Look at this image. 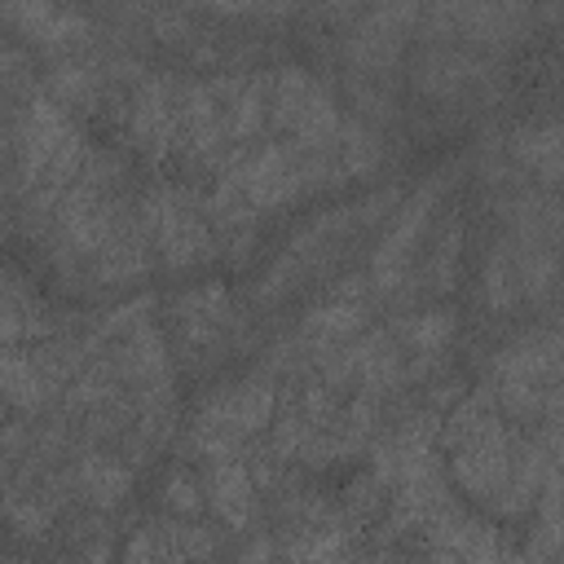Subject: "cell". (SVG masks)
Instances as JSON below:
<instances>
[{
  "instance_id": "2",
  "label": "cell",
  "mask_w": 564,
  "mask_h": 564,
  "mask_svg": "<svg viewBox=\"0 0 564 564\" xmlns=\"http://www.w3.org/2000/svg\"><path fill=\"white\" fill-rule=\"evenodd\" d=\"M516 159L538 167L542 176H564V123L555 128H533L516 141Z\"/></svg>"
},
{
  "instance_id": "6",
  "label": "cell",
  "mask_w": 564,
  "mask_h": 564,
  "mask_svg": "<svg viewBox=\"0 0 564 564\" xmlns=\"http://www.w3.org/2000/svg\"><path fill=\"white\" fill-rule=\"evenodd\" d=\"M167 507L172 511H203V498H198V489L189 480H172L167 485Z\"/></svg>"
},
{
  "instance_id": "3",
  "label": "cell",
  "mask_w": 564,
  "mask_h": 564,
  "mask_svg": "<svg viewBox=\"0 0 564 564\" xmlns=\"http://www.w3.org/2000/svg\"><path fill=\"white\" fill-rule=\"evenodd\" d=\"M79 480H84V494L97 502V507H115L123 494H128V471L119 463H101V458H88L79 467Z\"/></svg>"
},
{
  "instance_id": "5",
  "label": "cell",
  "mask_w": 564,
  "mask_h": 564,
  "mask_svg": "<svg viewBox=\"0 0 564 564\" xmlns=\"http://www.w3.org/2000/svg\"><path fill=\"white\" fill-rule=\"evenodd\" d=\"M357 308L352 304H326V308H317V313H308V322H304V335L308 339H317V344H330V339H344V335H352L357 330Z\"/></svg>"
},
{
  "instance_id": "1",
  "label": "cell",
  "mask_w": 564,
  "mask_h": 564,
  "mask_svg": "<svg viewBox=\"0 0 564 564\" xmlns=\"http://www.w3.org/2000/svg\"><path fill=\"white\" fill-rule=\"evenodd\" d=\"M207 502L220 520L247 524V516H251V476H247V467L234 463V458H220L207 476Z\"/></svg>"
},
{
  "instance_id": "4",
  "label": "cell",
  "mask_w": 564,
  "mask_h": 564,
  "mask_svg": "<svg viewBox=\"0 0 564 564\" xmlns=\"http://www.w3.org/2000/svg\"><path fill=\"white\" fill-rule=\"evenodd\" d=\"M405 344H410V352H423V357H432V352H441L445 348V339L454 335V317L449 313H423V317H414V322H405Z\"/></svg>"
}]
</instances>
